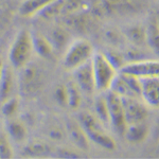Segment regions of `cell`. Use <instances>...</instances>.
I'll return each instance as SVG.
<instances>
[{
  "label": "cell",
  "mask_w": 159,
  "mask_h": 159,
  "mask_svg": "<svg viewBox=\"0 0 159 159\" xmlns=\"http://www.w3.org/2000/svg\"><path fill=\"white\" fill-rule=\"evenodd\" d=\"M78 122L85 132L89 141H92L105 150L114 151L116 148V141L106 132L105 126L94 115L88 111H81L79 114Z\"/></svg>",
  "instance_id": "6da1fadb"
},
{
  "label": "cell",
  "mask_w": 159,
  "mask_h": 159,
  "mask_svg": "<svg viewBox=\"0 0 159 159\" xmlns=\"http://www.w3.org/2000/svg\"><path fill=\"white\" fill-rule=\"evenodd\" d=\"M33 45L30 31L20 30L13 40L9 51V61L12 68L20 69L30 63L33 54Z\"/></svg>",
  "instance_id": "7a4b0ae2"
},
{
  "label": "cell",
  "mask_w": 159,
  "mask_h": 159,
  "mask_svg": "<svg viewBox=\"0 0 159 159\" xmlns=\"http://www.w3.org/2000/svg\"><path fill=\"white\" fill-rule=\"evenodd\" d=\"M91 66L96 90L100 92L107 91L112 80L118 73V70L111 65V63L101 51L93 52L91 56Z\"/></svg>",
  "instance_id": "3957f363"
},
{
  "label": "cell",
  "mask_w": 159,
  "mask_h": 159,
  "mask_svg": "<svg viewBox=\"0 0 159 159\" xmlns=\"http://www.w3.org/2000/svg\"><path fill=\"white\" fill-rule=\"evenodd\" d=\"M93 52V47L88 40L79 38L70 42L64 53V67L69 71H72L73 69L90 60Z\"/></svg>",
  "instance_id": "277c9868"
},
{
  "label": "cell",
  "mask_w": 159,
  "mask_h": 159,
  "mask_svg": "<svg viewBox=\"0 0 159 159\" xmlns=\"http://www.w3.org/2000/svg\"><path fill=\"white\" fill-rule=\"evenodd\" d=\"M18 80L19 91L24 97H33L40 90L43 86V74L35 65L28 63L25 67L20 68Z\"/></svg>",
  "instance_id": "5b68a950"
},
{
  "label": "cell",
  "mask_w": 159,
  "mask_h": 159,
  "mask_svg": "<svg viewBox=\"0 0 159 159\" xmlns=\"http://www.w3.org/2000/svg\"><path fill=\"white\" fill-rule=\"evenodd\" d=\"M120 98H140V79L118 71L109 89Z\"/></svg>",
  "instance_id": "8992f818"
},
{
  "label": "cell",
  "mask_w": 159,
  "mask_h": 159,
  "mask_svg": "<svg viewBox=\"0 0 159 159\" xmlns=\"http://www.w3.org/2000/svg\"><path fill=\"white\" fill-rule=\"evenodd\" d=\"M104 97L106 99L107 107H108L109 126H111L117 134L123 135L125 127H126V122L124 118L122 100L119 96H117L110 90L105 91Z\"/></svg>",
  "instance_id": "52a82bcc"
},
{
  "label": "cell",
  "mask_w": 159,
  "mask_h": 159,
  "mask_svg": "<svg viewBox=\"0 0 159 159\" xmlns=\"http://www.w3.org/2000/svg\"><path fill=\"white\" fill-rule=\"evenodd\" d=\"M119 71L136 76L138 79L159 76V61L158 60H139L127 61Z\"/></svg>",
  "instance_id": "ba28073f"
},
{
  "label": "cell",
  "mask_w": 159,
  "mask_h": 159,
  "mask_svg": "<svg viewBox=\"0 0 159 159\" xmlns=\"http://www.w3.org/2000/svg\"><path fill=\"white\" fill-rule=\"evenodd\" d=\"M121 100L126 125L142 122L147 119L148 107L142 100L139 98H121Z\"/></svg>",
  "instance_id": "9c48e42d"
},
{
  "label": "cell",
  "mask_w": 159,
  "mask_h": 159,
  "mask_svg": "<svg viewBox=\"0 0 159 159\" xmlns=\"http://www.w3.org/2000/svg\"><path fill=\"white\" fill-rule=\"evenodd\" d=\"M71 72L73 73L74 83L78 85L82 92H84L86 94H91L96 90L93 72H92L91 66V58L88 61L84 63L83 65L73 69Z\"/></svg>",
  "instance_id": "30bf717a"
},
{
  "label": "cell",
  "mask_w": 159,
  "mask_h": 159,
  "mask_svg": "<svg viewBox=\"0 0 159 159\" xmlns=\"http://www.w3.org/2000/svg\"><path fill=\"white\" fill-rule=\"evenodd\" d=\"M140 98L148 106L157 108L159 105V76L140 79Z\"/></svg>",
  "instance_id": "8fae6325"
},
{
  "label": "cell",
  "mask_w": 159,
  "mask_h": 159,
  "mask_svg": "<svg viewBox=\"0 0 159 159\" xmlns=\"http://www.w3.org/2000/svg\"><path fill=\"white\" fill-rule=\"evenodd\" d=\"M31 33V39H32L33 51L36 52L40 57L50 58L52 57L54 49L45 34L39 31H32Z\"/></svg>",
  "instance_id": "7c38bea8"
},
{
  "label": "cell",
  "mask_w": 159,
  "mask_h": 159,
  "mask_svg": "<svg viewBox=\"0 0 159 159\" xmlns=\"http://www.w3.org/2000/svg\"><path fill=\"white\" fill-rule=\"evenodd\" d=\"M150 129L148 125L144 122L133 123V124H127L124 129L123 135L125 136L126 140L132 144H139V143L145 141L148 138Z\"/></svg>",
  "instance_id": "4fadbf2b"
},
{
  "label": "cell",
  "mask_w": 159,
  "mask_h": 159,
  "mask_svg": "<svg viewBox=\"0 0 159 159\" xmlns=\"http://www.w3.org/2000/svg\"><path fill=\"white\" fill-rule=\"evenodd\" d=\"M14 87H15V79H14L12 66L4 65L1 78H0V103L6 101L10 97H12Z\"/></svg>",
  "instance_id": "5bb4252c"
},
{
  "label": "cell",
  "mask_w": 159,
  "mask_h": 159,
  "mask_svg": "<svg viewBox=\"0 0 159 159\" xmlns=\"http://www.w3.org/2000/svg\"><path fill=\"white\" fill-rule=\"evenodd\" d=\"M55 50H66L70 43V34L63 27H54L50 30L49 35H46Z\"/></svg>",
  "instance_id": "9a60e30c"
},
{
  "label": "cell",
  "mask_w": 159,
  "mask_h": 159,
  "mask_svg": "<svg viewBox=\"0 0 159 159\" xmlns=\"http://www.w3.org/2000/svg\"><path fill=\"white\" fill-rule=\"evenodd\" d=\"M67 130L70 139L82 150H87L89 148V139L87 138L85 132L79 124V122L69 121L67 124Z\"/></svg>",
  "instance_id": "2e32d148"
},
{
  "label": "cell",
  "mask_w": 159,
  "mask_h": 159,
  "mask_svg": "<svg viewBox=\"0 0 159 159\" xmlns=\"http://www.w3.org/2000/svg\"><path fill=\"white\" fill-rule=\"evenodd\" d=\"M6 133L9 136V138H11L14 141H17V142H21L27 136V129L20 120L13 117L7 119Z\"/></svg>",
  "instance_id": "e0dca14e"
},
{
  "label": "cell",
  "mask_w": 159,
  "mask_h": 159,
  "mask_svg": "<svg viewBox=\"0 0 159 159\" xmlns=\"http://www.w3.org/2000/svg\"><path fill=\"white\" fill-rule=\"evenodd\" d=\"M53 0H24L19 6V14L22 17H33L45 9Z\"/></svg>",
  "instance_id": "ac0fdd59"
},
{
  "label": "cell",
  "mask_w": 159,
  "mask_h": 159,
  "mask_svg": "<svg viewBox=\"0 0 159 159\" xmlns=\"http://www.w3.org/2000/svg\"><path fill=\"white\" fill-rule=\"evenodd\" d=\"M145 43L150 46L156 54H158L159 47V27H158V18L155 17L151 20L148 25L145 28Z\"/></svg>",
  "instance_id": "d6986e66"
},
{
  "label": "cell",
  "mask_w": 159,
  "mask_h": 159,
  "mask_svg": "<svg viewBox=\"0 0 159 159\" xmlns=\"http://www.w3.org/2000/svg\"><path fill=\"white\" fill-rule=\"evenodd\" d=\"M94 108V116L98 118V120L105 127L109 126V114H108V107H107L106 99L104 94L97 97L93 103Z\"/></svg>",
  "instance_id": "ffe728a7"
},
{
  "label": "cell",
  "mask_w": 159,
  "mask_h": 159,
  "mask_svg": "<svg viewBox=\"0 0 159 159\" xmlns=\"http://www.w3.org/2000/svg\"><path fill=\"white\" fill-rule=\"evenodd\" d=\"M64 4H65V0H53L37 15L42 19L51 20L55 18V17L60 16V15H63Z\"/></svg>",
  "instance_id": "44dd1931"
},
{
  "label": "cell",
  "mask_w": 159,
  "mask_h": 159,
  "mask_svg": "<svg viewBox=\"0 0 159 159\" xmlns=\"http://www.w3.org/2000/svg\"><path fill=\"white\" fill-rule=\"evenodd\" d=\"M67 89V106L71 109H78L82 102V91L74 81H69L66 84Z\"/></svg>",
  "instance_id": "7402d4cb"
},
{
  "label": "cell",
  "mask_w": 159,
  "mask_h": 159,
  "mask_svg": "<svg viewBox=\"0 0 159 159\" xmlns=\"http://www.w3.org/2000/svg\"><path fill=\"white\" fill-rule=\"evenodd\" d=\"M126 38L135 46H140L145 43V28L141 25H132L125 31Z\"/></svg>",
  "instance_id": "603a6c76"
},
{
  "label": "cell",
  "mask_w": 159,
  "mask_h": 159,
  "mask_svg": "<svg viewBox=\"0 0 159 159\" xmlns=\"http://www.w3.org/2000/svg\"><path fill=\"white\" fill-rule=\"evenodd\" d=\"M19 108V101L15 97H10L9 99H7L6 101H3L1 103V112L3 115L4 118L10 119L16 116L17 111Z\"/></svg>",
  "instance_id": "cb8c5ba5"
},
{
  "label": "cell",
  "mask_w": 159,
  "mask_h": 159,
  "mask_svg": "<svg viewBox=\"0 0 159 159\" xmlns=\"http://www.w3.org/2000/svg\"><path fill=\"white\" fill-rule=\"evenodd\" d=\"M13 157V148L6 132H0V158L9 159Z\"/></svg>",
  "instance_id": "d4e9b609"
},
{
  "label": "cell",
  "mask_w": 159,
  "mask_h": 159,
  "mask_svg": "<svg viewBox=\"0 0 159 159\" xmlns=\"http://www.w3.org/2000/svg\"><path fill=\"white\" fill-rule=\"evenodd\" d=\"M103 53L107 57V60L111 63V65L114 66L118 71H119L122 66L126 63L124 54H123L122 52H120L119 50L110 49L109 51H106V52H103Z\"/></svg>",
  "instance_id": "484cf974"
},
{
  "label": "cell",
  "mask_w": 159,
  "mask_h": 159,
  "mask_svg": "<svg viewBox=\"0 0 159 159\" xmlns=\"http://www.w3.org/2000/svg\"><path fill=\"white\" fill-rule=\"evenodd\" d=\"M25 152L32 156H43V154L49 152V148L45 143L34 142L25 148Z\"/></svg>",
  "instance_id": "4316f807"
},
{
  "label": "cell",
  "mask_w": 159,
  "mask_h": 159,
  "mask_svg": "<svg viewBox=\"0 0 159 159\" xmlns=\"http://www.w3.org/2000/svg\"><path fill=\"white\" fill-rule=\"evenodd\" d=\"M54 99L61 106H67V89L66 84L57 85L54 89Z\"/></svg>",
  "instance_id": "83f0119b"
},
{
  "label": "cell",
  "mask_w": 159,
  "mask_h": 159,
  "mask_svg": "<svg viewBox=\"0 0 159 159\" xmlns=\"http://www.w3.org/2000/svg\"><path fill=\"white\" fill-rule=\"evenodd\" d=\"M57 153H58V156L60 157H64V158H78V157H81V155L79 154L74 153L73 151H70V150H66V148H63V150H57Z\"/></svg>",
  "instance_id": "f1b7e54d"
},
{
  "label": "cell",
  "mask_w": 159,
  "mask_h": 159,
  "mask_svg": "<svg viewBox=\"0 0 159 159\" xmlns=\"http://www.w3.org/2000/svg\"><path fill=\"white\" fill-rule=\"evenodd\" d=\"M49 136L54 140H61V139H63V137H64V133L61 132L60 127H58V129L55 127V129H52L50 130Z\"/></svg>",
  "instance_id": "f546056e"
},
{
  "label": "cell",
  "mask_w": 159,
  "mask_h": 159,
  "mask_svg": "<svg viewBox=\"0 0 159 159\" xmlns=\"http://www.w3.org/2000/svg\"><path fill=\"white\" fill-rule=\"evenodd\" d=\"M7 15L3 13H0V32L3 30V28L7 25Z\"/></svg>",
  "instance_id": "4dcf8cb0"
},
{
  "label": "cell",
  "mask_w": 159,
  "mask_h": 159,
  "mask_svg": "<svg viewBox=\"0 0 159 159\" xmlns=\"http://www.w3.org/2000/svg\"><path fill=\"white\" fill-rule=\"evenodd\" d=\"M3 67H4V63L2 61L1 58H0V78H1L2 71H3Z\"/></svg>",
  "instance_id": "1f68e13d"
}]
</instances>
